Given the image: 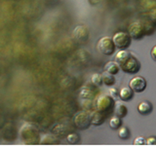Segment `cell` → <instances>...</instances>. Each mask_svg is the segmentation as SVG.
<instances>
[{"label":"cell","mask_w":156,"mask_h":146,"mask_svg":"<svg viewBox=\"0 0 156 146\" xmlns=\"http://www.w3.org/2000/svg\"><path fill=\"white\" fill-rule=\"evenodd\" d=\"M149 18H150V21L152 23L154 26H156V8L152 9L150 11V14H149Z\"/></svg>","instance_id":"23"},{"label":"cell","mask_w":156,"mask_h":146,"mask_svg":"<svg viewBox=\"0 0 156 146\" xmlns=\"http://www.w3.org/2000/svg\"><path fill=\"white\" fill-rule=\"evenodd\" d=\"M39 142L42 144H55L58 143V139L53 134H45L42 138H40Z\"/></svg>","instance_id":"17"},{"label":"cell","mask_w":156,"mask_h":146,"mask_svg":"<svg viewBox=\"0 0 156 146\" xmlns=\"http://www.w3.org/2000/svg\"><path fill=\"white\" fill-rule=\"evenodd\" d=\"M73 36L76 40L80 42H85L89 38V29L86 26H77L73 29Z\"/></svg>","instance_id":"9"},{"label":"cell","mask_w":156,"mask_h":146,"mask_svg":"<svg viewBox=\"0 0 156 146\" xmlns=\"http://www.w3.org/2000/svg\"><path fill=\"white\" fill-rule=\"evenodd\" d=\"M92 84L96 87H100L102 85V76L100 73H94L91 77Z\"/></svg>","instance_id":"20"},{"label":"cell","mask_w":156,"mask_h":146,"mask_svg":"<svg viewBox=\"0 0 156 146\" xmlns=\"http://www.w3.org/2000/svg\"><path fill=\"white\" fill-rule=\"evenodd\" d=\"M102 76V84H105L107 87H112L115 84V77L113 74H110V73L105 71L104 73L101 74Z\"/></svg>","instance_id":"15"},{"label":"cell","mask_w":156,"mask_h":146,"mask_svg":"<svg viewBox=\"0 0 156 146\" xmlns=\"http://www.w3.org/2000/svg\"><path fill=\"white\" fill-rule=\"evenodd\" d=\"M101 2V0H89V3L91 5H98Z\"/></svg>","instance_id":"27"},{"label":"cell","mask_w":156,"mask_h":146,"mask_svg":"<svg viewBox=\"0 0 156 146\" xmlns=\"http://www.w3.org/2000/svg\"><path fill=\"white\" fill-rule=\"evenodd\" d=\"M155 31V26L152 23L147 22H134L131 23L129 27V34L133 39H140L144 38L146 35H150Z\"/></svg>","instance_id":"2"},{"label":"cell","mask_w":156,"mask_h":146,"mask_svg":"<svg viewBox=\"0 0 156 146\" xmlns=\"http://www.w3.org/2000/svg\"><path fill=\"white\" fill-rule=\"evenodd\" d=\"M146 144L147 145H156V136H150L146 139Z\"/></svg>","instance_id":"25"},{"label":"cell","mask_w":156,"mask_h":146,"mask_svg":"<svg viewBox=\"0 0 156 146\" xmlns=\"http://www.w3.org/2000/svg\"><path fill=\"white\" fill-rule=\"evenodd\" d=\"M79 96L84 99H91L95 96V91L93 90L91 87L85 86V87H83L81 89Z\"/></svg>","instance_id":"14"},{"label":"cell","mask_w":156,"mask_h":146,"mask_svg":"<svg viewBox=\"0 0 156 146\" xmlns=\"http://www.w3.org/2000/svg\"><path fill=\"white\" fill-rule=\"evenodd\" d=\"M66 139L68 142H70L72 144H75V143H78L80 141V136L78 135L77 134H68V135L66 136Z\"/></svg>","instance_id":"21"},{"label":"cell","mask_w":156,"mask_h":146,"mask_svg":"<svg viewBox=\"0 0 156 146\" xmlns=\"http://www.w3.org/2000/svg\"><path fill=\"white\" fill-rule=\"evenodd\" d=\"M122 125L121 118H119L118 116L114 115L113 117H111V119L109 120V126L112 130H118Z\"/></svg>","instance_id":"18"},{"label":"cell","mask_w":156,"mask_h":146,"mask_svg":"<svg viewBox=\"0 0 156 146\" xmlns=\"http://www.w3.org/2000/svg\"><path fill=\"white\" fill-rule=\"evenodd\" d=\"M112 39H113L116 48H119L121 50L128 49L132 44V37L130 36L129 33L126 32H117L114 34Z\"/></svg>","instance_id":"6"},{"label":"cell","mask_w":156,"mask_h":146,"mask_svg":"<svg viewBox=\"0 0 156 146\" xmlns=\"http://www.w3.org/2000/svg\"><path fill=\"white\" fill-rule=\"evenodd\" d=\"M114 113L116 116H118L119 118H124V117L128 114V108L126 107V105L122 103H117L114 106Z\"/></svg>","instance_id":"16"},{"label":"cell","mask_w":156,"mask_h":146,"mask_svg":"<svg viewBox=\"0 0 156 146\" xmlns=\"http://www.w3.org/2000/svg\"><path fill=\"white\" fill-rule=\"evenodd\" d=\"M91 122L92 125L94 126H101L105 122V115L102 112L96 110V111H91Z\"/></svg>","instance_id":"10"},{"label":"cell","mask_w":156,"mask_h":146,"mask_svg":"<svg viewBox=\"0 0 156 146\" xmlns=\"http://www.w3.org/2000/svg\"><path fill=\"white\" fill-rule=\"evenodd\" d=\"M134 96V91L130 87H123L119 91V97L123 101H129L133 99Z\"/></svg>","instance_id":"11"},{"label":"cell","mask_w":156,"mask_h":146,"mask_svg":"<svg viewBox=\"0 0 156 146\" xmlns=\"http://www.w3.org/2000/svg\"><path fill=\"white\" fill-rule=\"evenodd\" d=\"M152 104L149 101H141L138 105V111L141 115H147L152 111Z\"/></svg>","instance_id":"12"},{"label":"cell","mask_w":156,"mask_h":146,"mask_svg":"<svg viewBox=\"0 0 156 146\" xmlns=\"http://www.w3.org/2000/svg\"><path fill=\"white\" fill-rule=\"evenodd\" d=\"M130 88L135 92H141L146 89V80L141 76H136L130 81Z\"/></svg>","instance_id":"7"},{"label":"cell","mask_w":156,"mask_h":146,"mask_svg":"<svg viewBox=\"0 0 156 146\" xmlns=\"http://www.w3.org/2000/svg\"><path fill=\"white\" fill-rule=\"evenodd\" d=\"M97 49L105 56H112L115 53L116 46L113 42V39L108 36L101 38L97 44Z\"/></svg>","instance_id":"3"},{"label":"cell","mask_w":156,"mask_h":146,"mask_svg":"<svg viewBox=\"0 0 156 146\" xmlns=\"http://www.w3.org/2000/svg\"><path fill=\"white\" fill-rule=\"evenodd\" d=\"M23 131H24V134L22 133V137L23 140H29V137H30V142L29 143H33L35 141H38L37 138L39 136L38 131L35 128L30 126H23V128L22 129Z\"/></svg>","instance_id":"8"},{"label":"cell","mask_w":156,"mask_h":146,"mask_svg":"<svg viewBox=\"0 0 156 146\" xmlns=\"http://www.w3.org/2000/svg\"><path fill=\"white\" fill-rule=\"evenodd\" d=\"M114 99L111 97L110 96H100L97 100L96 103V107L97 110H99L101 112H102L105 115V113L108 114L110 112H112V110H114Z\"/></svg>","instance_id":"4"},{"label":"cell","mask_w":156,"mask_h":146,"mask_svg":"<svg viewBox=\"0 0 156 146\" xmlns=\"http://www.w3.org/2000/svg\"><path fill=\"white\" fill-rule=\"evenodd\" d=\"M118 136L123 140L128 139L131 136V133L127 127H120L118 130Z\"/></svg>","instance_id":"19"},{"label":"cell","mask_w":156,"mask_h":146,"mask_svg":"<svg viewBox=\"0 0 156 146\" xmlns=\"http://www.w3.org/2000/svg\"><path fill=\"white\" fill-rule=\"evenodd\" d=\"M105 71L110 73V74L116 75L117 73L120 71V66L117 61H108L105 63Z\"/></svg>","instance_id":"13"},{"label":"cell","mask_w":156,"mask_h":146,"mask_svg":"<svg viewBox=\"0 0 156 146\" xmlns=\"http://www.w3.org/2000/svg\"><path fill=\"white\" fill-rule=\"evenodd\" d=\"M109 96L115 99L117 96H119V92L117 91L115 88H111V89L109 90Z\"/></svg>","instance_id":"24"},{"label":"cell","mask_w":156,"mask_h":146,"mask_svg":"<svg viewBox=\"0 0 156 146\" xmlns=\"http://www.w3.org/2000/svg\"><path fill=\"white\" fill-rule=\"evenodd\" d=\"M134 144L135 145H145L146 144V139L143 136H139L134 140Z\"/></svg>","instance_id":"22"},{"label":"cell","mask_w":156,"mask_h":146,"mask_svg":"<svg viewBox=\"0 0 156 146\" xmlns=\"http://www.w3.org/2000/svg\"><path fill=\"white\" fill-rule=\"evenodd\" d=\"M74 125L80 130H86L92 125L91 122V113L90 111H81L75 114L73 118Z\"/></svg>","instance_id":"5"},{"label":"cell","mask_w":156,"mask_h":146,"mask_svg":"<svg viewBox=\"0 0 156 146\" xmlns=\"http://www.w3.org/2000/svg\"><path fill=\"white\" fill-rule=\"evenodd\" d=\"M150 55H151V57L153 58V60L156 61V45L151 49V52H150Z\"/></svg>","instance_id":"26"},{"label":"cell","mask_w":156,"mask_h":146,"mask_svg":"<svg viewBox=\"0 0 156 146\" xmlns=\"http://www.w3.org/2000/svg\"><path fill=\"white\" fill-rule=\"evenodd\" d=\"M116 61L118 62L120 69L129 74H135L140 68V61L133 56V54L127 51L126 49L116 54Z\"/></svg>","instance_id":"1"}]
</instances>
